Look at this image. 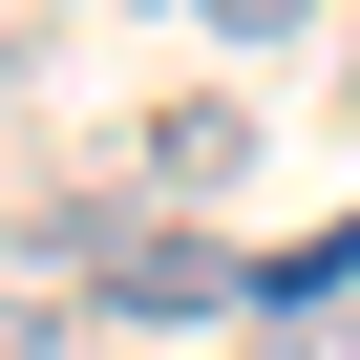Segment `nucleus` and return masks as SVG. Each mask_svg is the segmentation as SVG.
Listing matches in <instances>:
<instances>
[{"label":"nucleus","instance_id":"423d86ee","mask_svg":"<svg viewBox=\"0 0 360 360\" xmlns=\"http://www.w3.org/2000/svg\"><path fill=\"white\" fill-rule=\"evenodd\" d=\"M276 360H360V318H318V339H276Z\"/></svg>","mask_w":360,"mask_h":360},{"label":"nucleus","instance_id":"f257e3e1","mask_svg":"<svg viewBox=\"0 0 360 360\" xmlns=\"http://www.w3.org/2000/svg\"><path fill=\"white\" fill-rule=\"evenodd\" d=\"M43 276H64L85 318H127V339H169V318H255V276H233L191 212H148V191H43Z\"/></svg>","mask_w":360,"mask_h":360},{"label":"nucleus","instance_id":"f03ea898","mask_svg":"<svg viewBox=\"0 0 360 360\" xmlns=\"http://www.w3.org/2000/svg\"><path fill=\"white\" fill-rule=\"evenodd\" d=\"M233 169H255V106H212V85H191V106H148V127H127V169H106V191H148V212H212Z\"/></svg>","mask_w":360,"mask_h":360},{"label":"nucleus","instance_id":"7ed1b4c3","mask_svg":"<svg viewBox=\"0 0 360 360\" xmlns=\"http://www.w3.org/2000/svg\"><path fill=\"white\" fill-rule=\"evenodd\" d=\"M318 318H360V212L297 233V255H255V339H318Z\"/></svg>","mask_w":360,"mask_h":360},{"label":"nucleus","instance_id":"39448f33","mask_svg":"<svg viewBox=\"0 0 360 360\" xmlns=\"http://www.w3.org/2000/svg\"><path fill=\"white\" fill-rule=\"evenodd\" d=\"M191 22H212V43H297L318 0H191Z\"/></svg>","mask_w":360,"mask_h":360},{"label":"nucleus","instance_id":"20e7f679","mask_svg":"<svg viewBox=\"0 0 360 360\" xmlns=\"http://www.w3.org/2000/svg\"><path fill=\"white\" fill-rule=\"evenodd\" d=\"M0 360H106V318L85 297H0Z\"/></svg>","mask_w":360,"mask_h":360}]
</instances>
